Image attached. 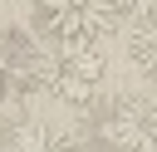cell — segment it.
I'll return each mask as SVG.
<instances>
[{
  "label": "cell",
  "instance_id": "277c9868",
  "mask_svg": "<svg viewBox=\"0 0 157 152\" xmlns=\"http://www.w3.org/2000/svg\"><path fill=\"white\" fill-rule=\"evenodd\" d=\"M39 127H44V118H34L25 103L0 108V152H25V147L39 137Z\"/></svg>",
  "mask_w": 157,
  "mask_h": 152
},
{
  "label": "cell",
  "instance_id": "8992f818",
  "mask_svg": "<svg viewBox=\"0 0 157 152\" xmlns=\"http://www.w3.org/2000/svg\"><path fill=\"white\" fill-rule=\"evenodd\" d=\"M29 5H39V0H29Z\"/></svg>",
  "mask_w": 157,
  "mask_h": 152
},
{
  "label": "cell",
  "instance_id": "5b68a950",
  "mask_svg": "<svg viewBox=\"0 0 157 152\" xmlns=\"http://www.w3.org/2000/svg\"><path fill=\"white\" fill-rule=\"evenodd\" d=\"M25 152H83V147H78L74 127H54V123H44V127H39V137H34Z\"/></svg>",
  "mask_w": 157,
  "mask_h": 152
},
{
  "label": "cell",
  "instance_id": "7a4b0ae2",
  "mask_svg": "<svg viewBox=\"0 0 157 152\" xmlns=\"http://www.w3.org/2000/svg\"><path fill=\"white\" fill-rule=\"evenodd\" d=\"M44 69H49V49H39L29 29L0 25V108L44 93Z\"/></svg>",
  "mask_w": 157,
  "mask_h": 152
},
{
  "label": "cell",
  "instance_id": "3957f363",
  "mask_svg": "<svg viewBox=\"0 0 157 152\" xmlns=\"http://www.w3.org/2000/svg\"><path fill=\"white\" fill-rule=\"evenodd\" d=\"M128 64L137 69L142 83L157 88V15L132 20V29H128Z\"/></svg>",
  "mask_w": 157,
  "mask_h": 152
},
{
  "label": "cell",
  "instance_id": "6da1fadb",
  "mask_svg": "<svg viewBox=\"0 0 157 152\" xmlns=\"http://www.w3.org/2000/svg\"><path fill=\"white\" fill-rule=\"evenodd\" d=\"M103 83H108V59H103L98 44L49 54V69H44V98H59L64 108L88 113V108L103 103Z\"/></svg>",
  "mask_w": 157,
  "mask_h": 152
}]
</instances>
